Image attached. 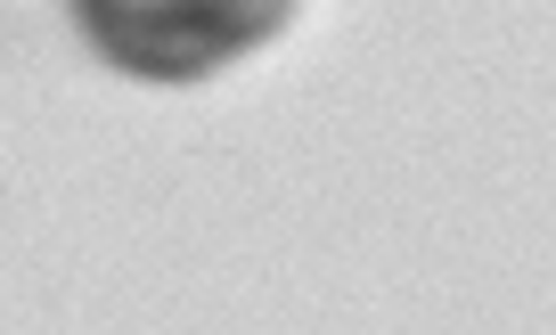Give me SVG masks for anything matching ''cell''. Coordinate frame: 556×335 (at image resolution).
Listing matches in <instances>:
<instances>
[{"label":"cell","mask_w":556,"mask_h":335,"mask_svg":"<svg viewBox=\"0 0 556 335\" xmlns=\"http://www.w3.org/2000/svg\"><path fill=\"white\" fill-rule=\"evenodd\" d=\"M83 41L139 82H213L287 34L295 0H66Z\"/></svg>","instance_id":"6da1fadb"}]
</instances>
